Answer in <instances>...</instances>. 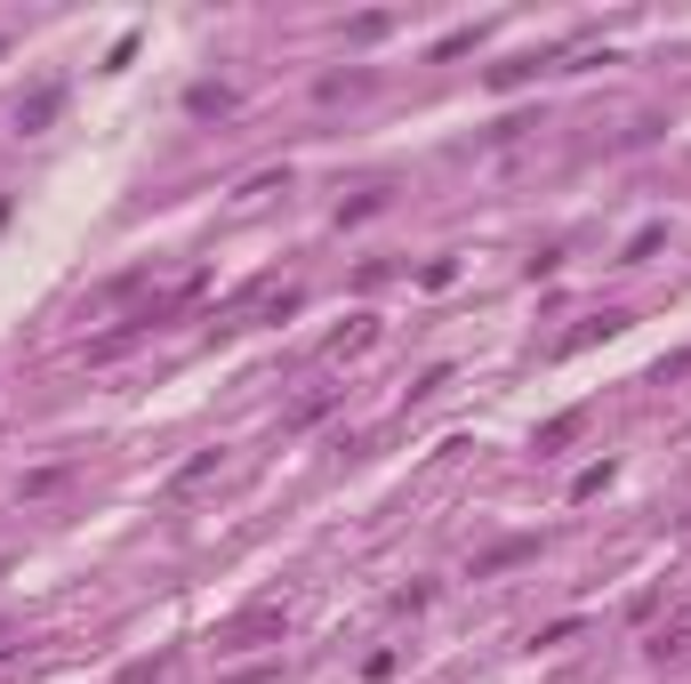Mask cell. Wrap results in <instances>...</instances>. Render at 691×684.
<instances>
[{"mask_svg":"<svg viewBox=\"0 0 691 684\" xmlns=\"http://www.w3.org/2000/svg\"><path fill=\"white\" fill-rule=\"evenodd\" d=\"M282 628H290V612H282V604H250L233 628H218V653H241V644H273Z\"/></svg>","mask_w":691,"mask_h":684,"instance_id":"1","label":"cell"},{"mask_svg":"<svg viewBox=\"0 0 691 684\" xmlns=\"http://www.w3.org/2000/svg\"><path fill=\"white\" fill-rule=\"evenodd\" d=\"M628 323H635L628 306H603V315H587L579 330H563V338H555V355H579V347H595V338H619Z\"/></svg>","mask_w":691,"mask_h":684,"instance_id":"2","label":"cell"},{"mask_svg":"<svg viewBox=\"0 0 691 684\" xmlns=\"http://www.w3.org/2000/svg\"><path fill=\"white\" fill-rule=\"evenodd\" d=\"M218 467H226V452H193V459H186L178 475H169V499H193V492H201V484H210V475H218Z\"/></svg>","mask_w":691,"mask_h":684,"instance_id":"3","label":"cell"},{"mask_svg":"<svg viewBox=\"0 0 691 684\" xmlns=\"http://www.w3.org/2000/svg\"><path fill=\"white\" fill-rule=\"evenodd\" d=\"M539 556V539H499L491 556H474V579H491V572H507V564H531Z\"/></svg>","mask_w":691,"mask_h":684,"instance_id":"4","label":"cell"},{"mask_svg":"<svg viewBox=\"0 0 691 684\" xmlns=\"http://www.w3.org/2000/svg\"><path fill=\"white\" fill-rule=\"evenodd\" d=\"M370 338H378V315H354V323H345V330L330 338V347H322V355H330V363H345V355H362V347H370Z\"/></svg>","mask_w":691,"mask_h":684,"instance_id":"5","label":"cell"},{"mask_svg":"<svg viewBox=\"0 0 691 684\" xmlns=\"http://www.w3.org/2000/svg\"><path fill=\"white\" fill-rule=\"evenodd\" d=\"M651 653H660V661H691V604L675 612V621H668L660 636H651Z\"/></svg>","mask_w":691,"mask_h":684,"instance_id":"6","label":"cell"},{"mask_svg":"<svg viewBox=\"0 0 691 684\" xmlns=\"http://www.w3.org/2000/svg\"><path fill=\"white\" fill-rule=\"evenodd\" d=\"M64 484H73V459H49V467L24 475V499H49V492H64Z\"/></svg>","mask_w":691,"mask_h":684,"instance_id":"7","label":"cell"},{"mask_svg":"<svg viewBox=\"0 0 691 684\" xmlns=\"http://www.w3.org/2000/svg\"><path fill=\"white\" fill-rule=\"evenodd\" d=\"M57 97H64V89H32L24 106H17V129H49V121H57Z\"/></svg>","mask_w":691,"mask_h":684,"instance_id":"8","label":"cell"},{"mask_svg":"<svg viewBox=\"0 0 691 684\" xmlns=\"http://www.w3.org/2000/svg\"><path fill=\"white\" fill-rule=\"evenodd\" d=\"M186 106H193V113H233V89H226V81H193Z\"/></svg>","mask_w":691,"mask_h":684,"instance_id":"9","label":"cell"},{"mask_svg":"<svg viewBox=\"0 0 691 684\" xmlns=\"http://www.w3.org/2000/svg\"><path fill=\"white\" fill-rule=\"evenodd\" d=\"M579 427H587V410H563V419H547V427H539V452H563Z\"/></svg>","mask_w":691,"mask_h":684,"instance_id":"10","label":"cell"},{"mask_svg":"<svg viewBox=\"0 0 691 684\" xmlns=\"http://www.w3.org/2000/svg\"><path fill=\"white\" fill-rule=\"evenodd\" d=\"M370 210H387V186H370V194H354V201H338V226H345V218H370Z\"/></svg>","mask_w":691,"mask_h":684,"instance_id":"11","label":"cell"},{"mask_svg":"<svg viewBox=\"0 0 691 684\" xmlns=\"http://www.w3.org/2000/svg\"><path fill=\"white\" fill-rule=\"evenodd\" d=\"M330 403H338V387H322V395H306V403L290 410V427H314V419H322V410H330Z\"/></svg>","mask_w":691,"mask_h":684,"instance_id":"12","label":"cell"},{"mask_svg":"<svg viewBox=\"0 0 691 684\" xmlns=\"http://www.w3.org/2000/svg\"><path fill=\"white\" fill-rule=\"evenodd\" d=\"M603 484H611V459H603V467H579V484H571V499H595Z\"/></svg>","mask_w":691,"mask_h":684,"instance_id":"13","label":"cell"},{"mask_svg":"<svg viewBox=\"0 0 691 684\" xmlns=\"http://www.w3.org/2000/svg\"><path fill=\"white\" fill-rule=\"evenodd\" d=\"M362 89H370V73H330L322 81V97H362Z\"/></svg>","mask_w":691,"mask_h":684,"instance_id":"14","label":"cell"},{"mask_svg":"<svg viewBox=\"0 0 691 684\" xmlns=\"http://www.w3.org/2000/svg\"><path fill=\"white\" fill-rule=\"evenodd\" d=\"M651 250H660V226H643V234H635V242H628V258H619V266H643Z\"/></svg>","mask_w":691,"mask_h":684,"instance_id":"15","label":"cell"},{"mask_svg":"<svg viewBox=\"0 0 691 684\" xmlns=\"http://www.w3.org/2000/svg\"><path fill=\"white\" fill-rule=\"evenodd\" d=\"M0 661H9V628H0Z\"/></svg>","mask_w":691,"mask_h":684,"instance_id":"16","label":"cell"}]
</instances>
